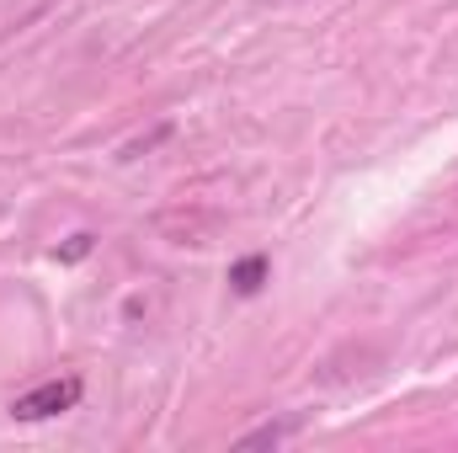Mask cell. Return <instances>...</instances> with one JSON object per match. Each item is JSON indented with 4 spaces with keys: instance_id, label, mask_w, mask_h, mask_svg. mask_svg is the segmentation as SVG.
<instances>
[{
    "instance_id": "obj_1",
    "label": "cell",
    "mask_w": 458,
    "mask_h": 453,
    "mask_svg": "<svg viewBox=\"0 0 458 453\" xmlns=\"http://www.w3.org/2000/svg\"><path fill=\"white\" fill-rule=\"evenodd\" d=\"M75 400H81V379L64 373V379H43V384H32L27 395H16V400H11V416H16V422H48V416H59V411H75Z\"/></svg>"
},
{
    "instance_id": "obj_2",
    "label": "cell",
    "mask_w": 458,
    "mask_h": 453,
    "mask_svg": "<svg viewBox=\"0 0 458 453\" xmlns=\"http://www.w3.org/2000/svg\"><path fill=\"white\" fill-rule=\"evenodd\" d=\"M261 283H267V256H245V261L229 267V288L234 294H256Z\"/></svg>"
},
{
    "instance_id": "obj_3",
    "label": "cell",
    "mask_w": 458,
    "mask_h": 453,
    "mask_svg": "<svg viewBox=\"0 0 458 453\" xmlns=\"http://www.w3.org/2000/svg\"><path fill=\"white\" fill-rule=\"evenodd\" d=\"M293 432V422H283V427H261V432H250V438H240V449H267V443H283Z\"/></svg>"
},
{
    "instance_id": "obj_4",
    "label": "cell",
    "mask_w": 458,
    "mask_h": 453,
    "mask_svg": "<svg viewBox=\"0 0 458 453\" xmlns=\"http://www.w3.org/2000/svg\"><path fill=\"white\" fill-rule=\"evenodd\" d=\"M86 251H91V235H70V245H64V251H54V256H59V261H81Z\"/></svg>"
}]
</instances>
